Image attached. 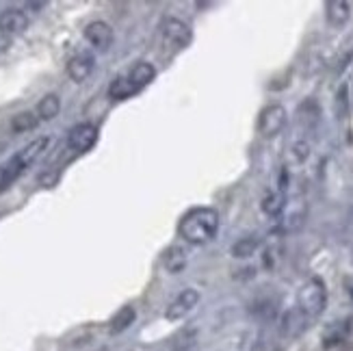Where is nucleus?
<instances>
[{
	"label": "nucleus",
	"mask_w": 353,
	"mask_h": 351,
	"mask_svg": "<svg viewBox=\"0 0 353 351\" xmlns=\"http://www.w3.org/2000/svg\"><path fill=\"white\" fill-rule=\"evenodd\" d=\"M37 117L39 121H50L54 119L59 113H61V98L57 94H48V96H43L37 104Z\"/></svg>",
	"instance_id": "18"
},
{
	"label": "nucleus",
	"mask_w": 353,
	"mask_h": 351,
	"mask_svg": "<svg viewBox=\"0 0 353 351\" xmlns=\"http://www.w3.org/2000/svg\"><path fill=\"white\" fill-rule=\"evenodd\" d=\"M46 148H48V137H39V139L24 146L18 154H13L5 163L3 170H0V191H5L9 185H13V182L26 172V167H30L39 159V154Z\"/></svg>",
	"instance_id": "3"
},
{
	"label": "nucleus",
	"mask_w": 353,
	"mask_h": 351,
	"mask_svg": "<svg viewBox=\"0 0 353 351\" xmlns=\"http://www.w3.org/2000/svg\"><path fill=\"white\" fill-rule=\"evenodd\" d=\"M343 284H345V291H347V295L353 299V276H345Z\"/></svg>",
	"instance_id": "24"
},
{
	"label": "nucleus",
	"mask_w": 353,
	"mask_h": 351,
	"mask_svg": "<svg viewBox=\"0 0 353 351\" xmlns=\"http://www.w3.org/2000/svg\"><path fill=\"white\" fill-rule=\"evenodd\" d=\"M163 265L170 273H180L184 267H187V250L180 245H172L163 254Z\"/></svg>",
	"instance_id": "15"
},
{
	"label": "nucleus",
	"mask_w": 353,
	"mask_h": 351,
	"mask_svg": "<svg viewBox=\"0 0 353 351\" xmlns=\"http://www.w3.org/2000/svg\"><path fill=\"white\" fill-rule=\"evenodd\" d=\"M9 46H11V37L5 33L3 28H0V52H5V50L9 48Z\"/></svg>",
	"instance_id": "23"
},
{
	"label": "nucleus",
	"mask_w": 353,
	"mask_h": 351,
	"mask_svg": "<svg viewBox=\"0 0 353 351\" xmlns=\"http://www.w3.org/2000/svg\"><path fill=\"white\" fill-rule=\"evenodd\" d=\"M43 7H46V3H28V5H26V9H37V11L43 9Z\"/></svg>",
	"instance_id": "25"
},
{
	"label": "nucleus",
	"mask_w": 353,
	"mask_h": 351,
	"mask_svg": "<svg viewBox=\"0 0 353 351\" xmlns=\"http://www.w3.org/2000/svg\"><path fill=\"white\" fill-rule=\"evenodd\" d=\"M351 263H353V254H351Z\"/></svg>",
	"instance_id": "26"
},
{
	"label": "nucleus",
	"mask_w": 353,
	"mask_h": 351,
	"mask_svg": "<svg viewBox=\"0 0 353 351\" xmlns=\"http://www.w3.org/2000/svg\"><path fill=\"white\" fill-rule=\"evenodd\" d=\"M157 79V68L148 63V61H139V63L130 66L121 74H117L109 85V96L113 100H128L143 91L152 81Z\"/></svg>",
	"instance_id": "2"
},
{
	"label": "nucleus",
	"mask_w": 353,
	"mask_h": 351,
	"mask_svg": "<svg viewBox=\"0 0 353 351\" xmlns=\"http://www.w3.org/2000/svg\"><path fill=\"white\" fill-rule=\"evenodd\" d=\"M258 248H260V237L250 234V237L239 239L232 245V250H230V254H232L234 258H250L258 252Z\"/></svg>",
	"instance_id": "20"
},
{
	"label": "nucleus",
	"mask_w": 353,
	"mask_h": 351,
	"mask_svg": "<svg viewBox=\"0 0 353 351\" xmlns=\"http://www.w3.org/2000/svg\"><path fill=\"white\" fill-rule=\"evenodd\" d=\"M260 208H263V212L267 217H280L284 208H286V195L284 191H269L265 197H263V202H260Z\"/></svg>",
	"instance_id": "14"
},
{
	"label": "nucleus",
	"mask_w": 353,
	"mask_h": 351,
	"mask_svg": "<svg viewBox=\"0 0 353 351\" xmlns=\"http://www.w3.org/2000/svg\"><path fill=\"white\" fill-rule=\"evenodd\" d=\"M325 18L334 28H343L351 20V3L347 0H330L325 3Z\"/></svg>",
	"instance_id": "12"
},
{
	"label": "nucleus",
	"mask_w": 353,
	"mask_h": 351,
	"mask_svg": "<svg viewBox=\"0 0 353 351\" xmlns=\"http://www.w3.org/2000/svg\"><path fill=\"white\" fill-rule=\"evenodd\" d=\"M85 39L89 41V46L98 52H106L115 41V33L109 22L104 20H94L85 26Z\"/></svg>",
	"instance_id": "7"
},
{
	"label": "nucleus",
	"mask_w": 353,
	"mask_h": 351,
	"mask_svg": "<svg viewBox=\"0 0 353 351\" xmlns=\"http://www.w3.org/2000/svg\"><path fill=\"white\" fill-rule=\"evenodd\" d=\"M98 141V128L94 124H79L68 134V146L74 152H87Z\"/></svg>",
	"instance_id": "9"
},
{
	"label": "nucleus",
	"mask_w": 353,
	"mask_h": 351,
	"mask_svg": "<svg viewBox=\"0 0 353 351\" xmlns=\"http://www.w3.org/2000/svg\"><path fill=\"white\" fill-rule=\"evenodd\" d=\"M0 28H3L9 37L20 35L28 28V15L22 9H7L0 13Z\"/></svg>",
	"instance_id": "11"
},
{
	"label": "nucleus",
	"mask_w": 353,
	"mask_h": 351,
	"mask_svg": "<svg viewBox=\"0 0 353 351\" xmlns=\"http://www.w3.org/2000/svg\"><path fill=\"white\" fill-rule=\"evenodd\" d=\"M327 306V286L321 278H310L305 280L297 293V310L305 314L312 321V319L323 314Z\"/></svg>",
	"instance_id": "4"
},
{
	"label": "nucleus",
	"mask_w": 353,
	"mask_h": 351,
	"mask_svg": "<svg viewBox=\"0 0 353 351\" xmlns=\"http://www.w3.org/2000/svg\"><path fill=\"white\" fill-rule=\"evenodd\" d=\"M286 119H288V113L282 104H269L265 106L263 111L258 115V132L260 137H265V139H273V137H278L284 126H286Z\"/></svg>",
	"instance_id": "6"
},
{
	"label": "nucleus",
	"mask_w": 353,
	"mask_h": 351,
	"mask_svg": "<svg viewBox=\"0 0 353 351\" xmlns=\"http://www.w3.org/2000/svg\"><path fill=\"white\" fill-rule=\"evenodd\" d=\"M39 126V117L37 113L33 111H20L11 117V130L15 134H22V132H28V130H35Z\"/></svg>",
	"instance_id": "19"
},
{
	"label": "nucleus",
	"mask_w": 353,
	"mask_h": 351,
	"mask_svg": "<svg viewBox=\"0 0 353 351\" xmlns=\"http://www.w3.org/2000/svg\"><path fill=\"white\" fill-rule=\"evenodd\" d=\"M349 330H351V323L349 321H336L332 325L325 328L323 332V345L325 347H336L347 341L349 337Z\"/></svg>",
	"instance_id": "16"
},
{
	"label": "nucleus",
	"mask_w": 353,
	"mask_h": 351,
	"mask_svg": "<svg viewBox=\"0 0 353 351\" xmlns=\"http://www.w3.org/2000/svg\"><path fill=\"white\" fill-rule=\"evenodd\" d=\"M290 154H293V159L297 161V163H303L305 159L310 157V143L308 141H295L293 143V148H290Z\"/></svg>",
	"instance_id": "22"
},
{
	"label": "nucleus",
	"mask_w": 353,
	"mask_h": 351,
	"mask_svg": "<svg viewBox=\"0 0 353 351\" xmlns=\"http://www.w3.org/2000/svg\"><path fill=\"white\" fill-rule=\"evenodd\" d=\"M96 68V59L89 52H79L68 61V76L74 83H85Z\"/></svg>",
	"instance_id": "10"
},
{
	"label": "nucleus",
	"mask_w": 353,
	"mask_h": 351,
	"mask_svg": "<svg viewBox=\"0 0 353 351\" xmlns=\"http://www.w3.org/2000/svg\"><path fill=\"white\" fill-rule=\"evenodd\" d=\"M134 319H137L134 306H124V308H119V310L115 312V317L111 319L109 332H111V334H121V332H126V330L134 323Z\"/></svg>",
	"instance_id": "17"
},
{
	"label": "nucleus",
	"mask_w": 353,
	"mask_h": 351,
	"mask_svg": "<svg viewBox=\"0 0 353 351\" xmlns=\"http://www.w3.org/2000/svg\"><path fill=\"white\" fill-rule=\"evenodd\" d=\"M334 109L339 117H347V113H349V83H343L339 87V91H336Z\"/></svg>",
	"instance_id": "21"
},
{
	"label": "nucleus",
	"mask_w": 353,
	"mask_h": 351,
	"mask_svg": "<svg viewBox=\"0 0 353 351\" xmlns=\"http://www.w3.org/2000/svg\"><path fill=\"white\" fill-rule=\"evenodd\" d=\"M308 323H310V319L305 317V314H301L297 308H293V310H288L286 314H284V319H282V325H280V330H282V334L284 337H299V334L308 328Z\"/></svg>",
	"instance_id": "13"
},
{
	"label": "nucleus",
	"mask_w": 353,
	"mask_h": 351,
	"mask_svg": "<svg viewBox=\"0 0 353 351\" xmlns=\"http://www.w3.org/2000/svg\"><path fill=\"white\" fill-rule=\"evenodd\" d=\"M161 39H163L165 50L180 52L193 41V30L180 18H165L161 22Z\"/></svg>",
	"instance_id": "5"
},
{
	"label": "nucleus",
	"mask_w": 353,
	"mask_h": 351,
	"mask_svg": "<svg viewBox=\"0 0 353 351\" xmlns=\"http://www.w3.org/2000/svg\"><path fill=\"white\" fill-rule=\"evenodd\" d=\"M197 303H199V293L195 291V288H184L182 293H178L174 297V301L170 303V306H167L165 319L167 321H180V319H184L195 310Z\"/></svg>",
	"instance_id": "8"
},
{
	"label": "nucleus",
	"mask_w": 353,
	"mask_h": 351,
	"mask_svg": "<svg viewBox=\"0 0 353 351\" xmlns=\"http://www.w3.org/2000/svg\"><path fill=\"white\" fill-rule=\"evenodd\" d=\"M219 230V212L210 206H197L191 208L178 223V234L189 245H206Z\"/></svg>",
	"instance_id": "1"
}]
</instances>
